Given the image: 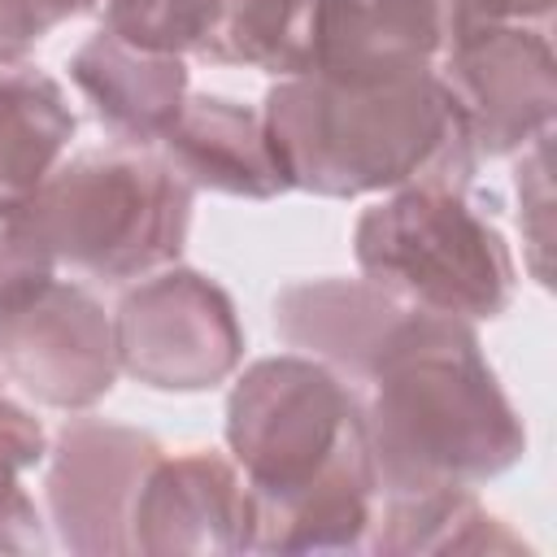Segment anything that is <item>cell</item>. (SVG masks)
Segmentation results:
<instances>
[{
	"label": "cell",
	"instance_id": "cell-1",
	"mask_svg": "<svg viewBox=\"0 0 557 557\" xmlns=\"http://www.w3.org/2000/svg\"><path fill=\"white\" fill-rule=\"evenodd\" d=\"M226 448L252 500V553H357L374 522L361 392L305 352L252 361L226 396Z\"/></svg>",
	"mask_w": 557,
	"mask_h": 557
},
{
	"label": "cell",
	"instance_id": "cell-2",
	"mask_svg": "<svg viewBox=\"0 0 557 557\" xmlns=\"http://www.w3.org/2000/svg\"><path fill=\"white\" fill-rule=\"evenodd\" d=\"M361 396L379 496L474 487L527 453L522 418L483 361L470 322L405 309Z\"/></svg>",
	"mask_w": 557,
	"mask_h": 557
},
{
	"label": "cell",
	"instance_id": "cell-3",
	"mask_svg": "<svg viewBox=\"0 0 557 557\" xmlns=\"http://www.w3.org/2000/svg\"><path fill=\"white\" fill-rule=\"evenodd\" d=\"M261 117L287 183L313 196L474 183V139L435 70L366 83L278 78Z\"/></svg>",
	"mask_w": 557,
	"mask_h": 557
},
{
	"label": "cell",
	"instance_id": "cell-4",
	"mask_svg": "<svg viewBox=\"0 0 557 557\" xmlns=\"http://www.w3.org/2000/svg\"><path fill=\"white\" fill-rule=\"evenodd\" d=\"M17 213L57 265L126 283L178 261L191 226V187L170 161L122 144L57 165Z\"/></svg>",
	"mask_w": 557,
	"mask_h": 557
},
{
	"label": "cell",
	"instance_id": "cell-5",
	"mask_svg": "<svg viewBox=\"0 0 557 557\" xmlns=\"http://www.w3.org/2000/svg\"><path fill=\"white\" fill-rule=\"evenodd\" d=\"M352 252L366 283L426 313L483 322L500 318L513 300L509 244L466 191H392L357 218Z\"/></svg>",
	"mask_w": 557,
	"mask_h": 557
},
{
	"label": "cell",
	"instance_id": "cell-6",
	"mask_svg": "<svg viewBox=\"0 0 557 557\" xmlns=\"http://www.w3.org/2000/svg\"><path fill=\"white\" fill-rule=\"evenodd\" d=\"M117 370L157 392H209L244 357L231 296L200 270L170 265L117 300Z\"/></svg>",
	"mask_w": 557,
	"mask_h": 557
},
{
	"label": "cell",
	"instance_id": "cell-7",
	"mask_svg": "<svg viewBox=\"0 0 557 557\" xmlns=\"http://www.w3.org/2000/svg\"><path fill=\"white\" fill-rule=\"evenodd\" d=\"M0 366L48 409H91L117 379L113 318L87 287L52 274L0 313Z\"/></svg>",
	"mask_w": 557,
	"mask_h": 557
},
{
	"label": "cell",
	"instance_id": "cell-8",
	"mask_svg": "<svg viewBox=\"0 0 557 557\" xmlns=\"http://www.w3.org/2000/svg\"><path fill=\"white\" fill-rule=\"evenodd\" d=\"M161 453L148 431L122 422H65L44 479L57 540L78 557H126L135 496Z\"/></svg>",
	"mask_w": 557,
	"mask_h": 557
},
{
	"label": "cell",
	"instance_id": "cell-9",
	"mask_svg": "<svg viewBox=\"0 0 557 557\" xmlns=\"http://www.w3.org/2000/svg\"><path fill=\"white\" fill-rule=\"evenodd\" d=\"M453 91L479 157H509L553 131L557 57L544 26H487L435 70Z\"/></svg>",
	"mask_w": 557,
	"mask_h": 557
},
{
	"label": "cell",
	"instance_id": "cell-10",
	"mask_svg": "<svg viewBox=\"0 0 557 557\" xmlns=\"http://www.w3.org/2000/svg\"><path fill=\"white\" fill-rule=\"evenodd\" d=\"M131 553L231 557L252 553V500L235 461L218 453L157 457L131 513Z\"/></svg>",
	"mask_w": 557,
	"mask_h": 557
},
{
	"label": "cell",
	"instance_id": "cell-11",
	"mask_svg": "<svg viewBox=\"0 0 557 557\" xmlns=\"http://www.w3.org/2000/svg\"><path fill=\"white\" fill-rule=\"evenodd\" d=\"M470 35L466 0H331L326 57L313 78L366 83L440 70Z\"/></svg>",
	"mask_w": 557,
	"mask_h": 557
},
{
	"label": "cell",
	"instance_id": "cell-12",
	"mask_svg": "<svg viewBox=\"0 0 557 557\" xmlns=\"http://www.w3.org/2000/svg\"><path fill=\"white\" fill-rule=\"evenodd\" d=\"M165 161L196 191L274 200L292 191L261 109H248L226 96H187L170 131L161 135Z\"/></svg>",
	"mask_w": 557,
	"mask_h": 557
},
{
	"label": "cell",
	"instance_id": "cell-13",
	"mask_svg": "<svg viewBox=\"0 0 557 557\" xmlns=\"http://www.w3.org/2000/svg\"><path fill=\"white\" fill-rule=\"evenodd\" d=\"M409 305L366 278H313L292 283L274 300V331L287 348L331 366L344 383L366 387L387 335Z\"/></svg>",
	"mask_w": 557,
	"mask_h": 557
},
{
	"label": "cell",
	"instance_id": "cell-14",
	"mask_svg": "<svg viewBox=\"0 0 557 557\" xmlns=\"http://www.w3.org/2000/svg\"><path fill=\"white\" fill-rule=\"evenodd\" d=\"M70 78L87 96L100 126L126 148H152L187 100L183 57L139 52L109 30H96L74 57Z\"/></svg>",
	"mask_w": 557,
	"mask_h": 557
},
{
	"label": "cell",
	"instance_id": "cell-15",
	"mask_svg": "<svg viewBox=\"0 0 557 557\" xmlns=\"http://www.w3.org/2000/svg\"><path fill=\"white\" fill-rule=\"evenodd\" d=\"M61 83L30 65H0V213L35 196L74 139Z\"/></svg>",
	"mask_w": 557,
	"mask_h": 557
},
{
	"label": "cell",
	"instance_id": "cell-16",
	"mask_svg": "<svg viewBox=\"0 0 557 557\" xmlns=\"http://www.w3.org/2000/svg\"><path fill=\"white\" fill-rule=\"evenodd\" d=\"M366 535L370 553L413 557V553H527L500 518H492L470 487H431L409 496H383V509Z\"/></svg>",
	"mask_w": 557,
	"mask_h": 557
},
{
	"label": "cell",
	"instance_id": "cell-17",
	"mask_svg": "<svg viewBox=\"0 0 557 557\" xmlns=\"http://www.w3.org/2000/svg\"><path fill=\"white\" fill-rule=\"evenodd\" d=\"M331 0H231L205 61L313 78L326 57Z\"/></svg>",
	"mask_w": 557,
	"mask_h": 557
},
{
	"label": "cell",
	"instance_id": "cell-18",
	"mask_svg": "<svg viewBox=\"0 0 557 557\" xmlns=\"http://www.w3.org/2000/svg\"><path fill=\"white\" fill-rule=\"evenodd\" d=\"M104 26L122 44L161 57H209L231 0H100Z\"/></svg>",
	"mask_w": 557,
	"mask_h": 557
},
{
	"label": "cell",
	"instance_id": "cell-19",
	"mask_svg": "<svg viewBox=\"0 0 557 557\" xmlns=\"http://www.w3.org/2000/svg\"><path fill=\"white\" fill-rule=\"evenodd\" d=\"M48 453L39 418L0 396V553H44V527L35 500L22 492V470L39 466Z\"/></svg>",
	"mask_w": 557,
	"mask_h": 557
},
{
	"label": "cell",
	"instance_id": "cell-20",
	"mask_svg": "<svg viewBox=\"0 0 557 557\" xmlns=\"http://www.w3.org/2000/svg\"><path fill=\"white\" fill-rule=\"evenodd\" d=\"M52 270H57V261L30 235V226L22 222V213L17 209L0 213V313L9 305H17L26 292H35L39 283H48Z\"/></svg>",
	"mask_w": 557,
	"mask_h": 557
},
{
	"label": "cell",
	"instance_id": "cell-21",
	"mask_svg": "<svg viewBox=\"0 0 557 557\" xmlns=\"http://www.w3.org/2000/svg\"><path fill=\"white\" fill-rule=\"evenodd\" d=\"M96 4L100 0H0V65L22 61L48 30Z\"/></svg>",
	"mask_w": 557,
	"mask_h": 557
},
{
	"label": "cell",
	"instance_id": "cell-22",
	"mask_svg": "<svg viewBox=\"0 0 557 557\" xmlns=\"http://www.w3.org/2000/svg\"><path fill=\"white\" fill-rule=\"evenodd\" d=\"M470 26L487 30V26H548L553 17V0H466Z\"/></svg>",
	"mask_w": 557,
	"mask_h": 557
}]
</instances>
